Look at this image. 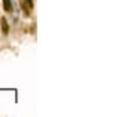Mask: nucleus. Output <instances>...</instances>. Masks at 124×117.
I'll return each mask as SVG.
<instances>
[{
  "label": "nucleus",
  "mask_w": 124,
  "mask_h": 117,
  "mask_svg": "<svg viewBox=\"0 0 124 117\" xmlns=\"http://www.w3.org/2000/svg\"><path fill=\"white\" fill-rule=\"evenodd\" d=\"M25 1H26V3H28V6H29L31 8H32V7H33V0H25Z\"/></svg>",
  "instance_id": "nucleus-3"
},
{
  "label": "nucleus",
  "mask_w": 124,
  "mask_h": 117,
  "mask_svg": "<svg viewBox=\"0 0 124 117\" xmlns=\"http://www.w3.org/2000/svg\"><path fill=\"white\" fill-rule=\"evenodd\" d=\"M0 25H1V32H3L4 35H7V33H8V30H10V26H8L7 19H6L4 17L1 18V21H0Z\"/></svg>",
  "instance_id": "nucleus-1"
},
{
  "label": "nucleus",
  "mask_w": 124,
  "mask_h": 117,
  "mask_svg": "<svg viewBox=\"0 0 124 117\" xmlns=\"http://www.w3.org/2000/svg\"><path fill=\"white\" fill-rule=\"evenodd\" d=\"M3 7H4L6 11H11V10H13V3H11V0H3Z\"/></svg>",
  "instance_id": "nucleus-2"
}]
</instances>
